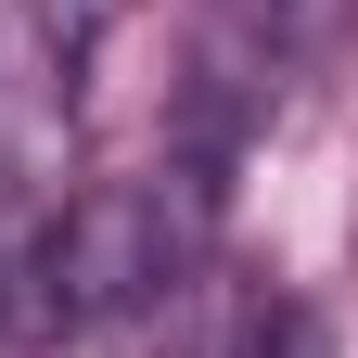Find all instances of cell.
I'll use <instances>...</instances> for the list:
<instances>
[{"label": "cell", "instance_id": "obj_1", "mask_svg": "<svg viewBox=\"0 0 358 358\" xmlns=\"http://www.w3.org/2000/svg\"><path fill=\"white\" fill-rule=\"evenodd\" d=\"M192 358H333V345H320V320L294 294H217V320L192 333Z\"/></svg>", "mask_w": 358, "mask_h": 358}, {"label": "cell", "instance_id": "obj_2", "mask_svg": "<svg viewBox=\"0 0 358 358\" xmlns=\"http://www.w3.org/2000/svg\"><path fill=\"white\" fill-rule=\"evenodd\" d=\"M103 26H115V0H26L38 90H52V103H77V77H90V52H103Z\"/></svg>", "mask_w": 358, "mask_h": 358}]
</instances>
